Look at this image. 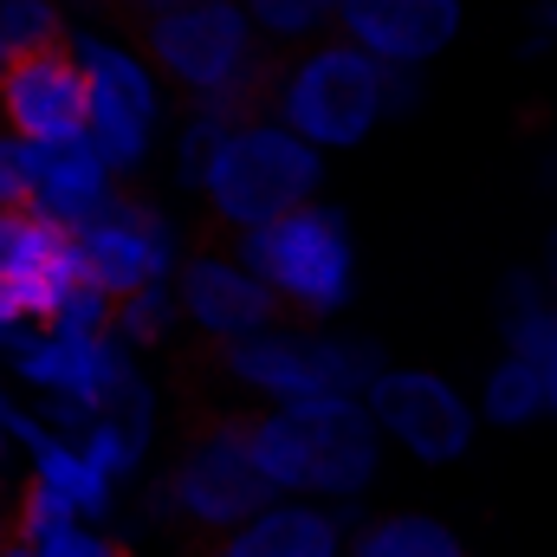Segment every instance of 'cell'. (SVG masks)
<instances>
[{
  "label": "cell",
  "mask_w": 557,
  "mask_h": 557,
  "mask_svg": "<svg viewBox=\"0 0 557 557\" xmlns=\"http://www.w3.org/2000/svg\"><path fill=\"white\" fill-rule=\"evenodd\" d=\"M260 111L278 117L285 131L311 143V149H357L389 111H383V65L350 46L344 33H324L311 46L278 52L267 72V98Z\"/></svg>",
  "instance_id": "5"
},
{
  "label": "cell",
  "mask_w": 557,
  "mask_h": 557,
  "mask_svg": "<svg viewBox=\"0 0 557 557\" xmlns=\"http://www.w3.org/2000/svg\"><path fill=\"white\" fill-rule=\"evenodd\" d=\"M383 370L376 337H350L337 324H298L273 318L267 331H247L234 344H208V376L227 383L234 403L273 409L305 396H363Z\"/></svg>",
  "instance_id": "3"
},
{
  "label": "cell",
  "mask_w": 557,
  "mask_h": 557,
  "mask_svg": "<svg viewBox=\"0 0 557 557\" xmlns=\"http://www.w3.org/2000/svg\"><path fill=\"white\" fill-rule=\"evenodd\" d=\"M175 324H182V305H175V285L169 278H156V285L131 292V298H117V311H111V337L131 344V350H162L175 337Z\"/></svg>",
  "instance_id": "19"
},
{
  "label": "cell",
  "mask_w": 557,
  "mask_h": 557,
  "mask_svg": "<svg viewBox=\"0 0 557 557\" xmlns=\"http://www.w3.org/2000/svg\"><path fill=\"white\" fill-rule=\"evenodd\" d=\"M247 20L260 26V39L292 52V46H311L324 33H337V7L344 0H240Z\"/></svg>",
  "instance_id": "18"
},
{
  "label": "cell",
  "mask_w": 557,
  "mask_h": 557,
  "mask_svg": "<svg viewBox=\"0 0 557 557\" xmlns=\"http://www.w3.org/2000/svg\"><path fill=\"white\" fill-rule=\"evenodd\" d=\"M0 557H52V552H39V545H20V539H7V532H0Z\"/></svg>",
  "instance_id": "26"
},
{
  "label": "cell",
  "mask_w": 557,
  "mask_h": 557,
  "mask_svg": "<svg viewBox=\"0 0 557 557\" xmlns=\"http://www.w3.org/2000/svg\"><path fill=\"white\" fill-rule=\"evenodd\" d=\"M318 188H324V149H311L298 131H285L267 111H253L221 137V156L201 182L208 234L267 227L285 208L318 201Z\"/></svg>",
  "instance_id": "6"
},
{
  "label": "cell",
  "mask_w": 557,
  "mask_h": 557,
  "mask_svg": "<svg viewBox=\"0 0 557 557\" xmlns=\"http://www.w3.org/2000/svg\"><path fill=\"white\" fill-rule=\"evenodd\" d=\"M337 33L376 65H434L460 39V0H344Z\"/></svg>",
  "instance_id": "13"
},
{
  "label": "cell",
  "mask_w": 557,
  "mask_h": 557,
  "mask_svg": "<svg viewBox=\"0 0 557 557\" xmlns=\"http://www.w3.org/2000/svg\"><path fill=\"white\" fill-rule=\"evenodd\" d=\"M0 409H7V403H0ZM0 447H7V416H0Z\"/></svg>",
  "instance_id": "29"
},
{
  "label": "cell",
  "mask_w": 557,
  "mask_h": 557,
  "mask_svg": "<svg viewBox=\"0 0 557 557\" xmlns=\"http://www.w3.org/2000/svg\"><path fill=\"white\" fill-rule=\"evenodd\" d=\"M532 26H539V33H545V39L557 46V0H539V13H532Z\"/></svg>",
  "instance_id": "25"
},
{
  "label": "cell",
  "mask_w": 557,
  "mask_h": 557,
  "mask_svg": "<svg viewBox=\"0 0 557 557\" xmlns=\"http://www.w3.org/2000/svg\"><path fill=\"white\" fill-rule=\"evenodd\" d=\"M539 278L552 285V298H557V221L545 227V247H539Z\"/></svg>",
  "instance_id": "24"
},
{
  "label": "cell",
  "mask_w": 557,
  "mask_h": 557,
  "mask_svg": "<svg viewBox=\"0 0 557 557\" xmlns=\"http://www.w3.org/2000/svg\"><path fill=\"white\" fill-rule=\"evenodd\" d=\"M473 409H480L486 428H532V421H545V383H539V370L519 350H499L493 370L480 376Z\"/></svg>",
  "instance_id": "17"
},
{
  "label": "cell",
  "mask_w": 557,
  "mask_h": 557,
  "mask_svg": "<svg viewBox=\"0 0 557 557\" xmlns=\"http://www.w3.org/2000/svg\"><path fill=\"white\" fill-rule=\"evenodd\" d=\"M13 162L26 175V201L39 214H52L59 227H85L117 201V175L111 162L91 149V137L78 143H26L13 137Z\"/></svg>",
  "instance_id": "14"
},
{
  "label": "cell",
  "mask_w": 557,
  "mask_h": 557,
  "mask_svg": "<svg viewBox=\"0 0 557 557\" xmlns=\"http://www.w3.org/2000/svg\"><path fill=\"white\" fill-rule=\"evenodd\" d=\"M539 182H545V188H552V195H557V156H552V162H545V175H539Z\"/></svg>",
  "instance_id": "27"
},
{
  "label": "cell",
  "mask_w": 557,
  "mask_h": 557,
  "mask_svg": "<svg viewBox=\"0 0 557 557\" xmlns=\"http://www.w3.org/2000/svg\"><path fill=\"white\" fill-rule=\"evenodd\" d=\"M363 409L376 421L383 447H403L421 467H454L473 454L480 434V409L460 383H447L441 370L421 363H383L376 383L363 389Z\"/></svg>",
  "instance_id": "8"
},
{
  "label": "cell",
  "mask_w": 557,
  "mask_h": 557,
  "mask_svg": "<svg viewBox=\"0 0 557 557\" xmlns=\"http://www.w3.org/2000/svg\"><path fill=\"white\" fill-rule=\"evenodd\" d=\"M0 519H7V512H0Z\"/></svg>",
  "instance_id": "30"
},
{
  "label": "cell",
  "mask_w": 557,
  "mask_h": 557,
  "mask_svg": "<svg viewBox=\"0 0 557 557\" xmlns=\"http://www.w3.org/2000/svg\"><path fill=\"white\" fill-rule=\"evenodd\" d=\"M221 545L234 557H344L350 519H344V506H324V499H267Z\"/></svg>",
  "instance_id": "15"
},
{
  "label": "cell",
  "mask_w": 557,
  "mask_h": 557,
  "mask_svg": "<svg viewBox=\"0 0 557 557\" xmlns=\"http://www.w3.org/2000/svg\"><path fill=\"white\" fill-rule=\"evenodd\" d=\"M46 46H72L59 0H0V59L46 52Z\"/></svg>",
  "instance_id": "20"
},
{
  "label": "cell",
  "mask_w": 557,
  "mask_h": 557,
  "mask_svg": "<svg viewBox=\"0 0 557 557\" xmlns=\"http://www.w3.org/2000/svg\"><path fill=\"white\" fill-rule=\"evenodd\" d=\"M227 247L267 278L278 311L298 324H337L357 298V234L331 201H298L267 227L227 234Z\"/></svg>",
  "instance_id": "4"
},
{
  "label": "cell",
  "mask_w": 557,
  "mask_h": 557,
  "mask_svg": "<svg viewBox=\"0 0 557 557\" xmlns=\"http://www.w3.org/2000/svg\"><path fill=\"white\" fill-rule=\"evenodd\" d=\"M169 285H175L182 324H188L201 344H234V337L267 331L273 318H285L278 298L267 292V278L227 247V234H208L201 247H188Z\"/></svg>",
  "instance_id": "10"
},
{
  "label": "cell",
  "mask_w": 557,
  "mask_h": 557,
  "mask_svg": "<svg viewBox=\"0 0 557 557\" xmlns=\"http://www.w3.org/2000/svg\"><path fill=\"white\" fill-rule=\"evenodd\" d=\"M52 557H131L111 532H98V525H72L59 545H52Z\"/></svg>",
  "instance_id": "23"
},
{
  "label": "cell",
  "mask_w": 557,
  "mask_h": 557,
  "mask_svg": "<svg viewBox=\"0 0 557 557\" xmlns=\"http://www.w3.org/2000/svg\"><path fill=\"white\" fill-rule=\"evenodd\" d=\"M201 557H234V552H227V545H221V539H214V545H208V552H201Z\"/></svg>",
  "instance_id": "28"
},
{
  "label": "cell",
  "mask_w": 557,
  "mask_h": 557,
  "mask_svg": "<svg viewBox=\"0 0 557 557\" xmlns=\"http://www.w3.org/2000/svg\"><path fill=\"white\" fill-rule=\"evenodd\" d=\"M72 234H78L85 278L104 285L111 298H131L156 278H175V267H182V240H175L169 214L149 201H131V195H117L98 221H85Z\"/></svg>",
  "instance_id": "11"
},
{
  "label": "cell",
  "mask_w": 557,
  "mask_h": 557,
  "mask_svg": "<svg viewBox=\"0 0 557 557\" xmlns=\"http://www.w3.org/2000/svg\"><path fill=\"white\" fill-rule=\"evenodd\" d=\"M0 111L26 143H78L91 117V78L72 46L0 59Z\"/></svg>",
  "instance_id": "12"
},
{
  "label": "cell",
  "mask_w": 557,
  "mask_h": 557,
  "mask_svg": "<svg viewBox=\"0 0 557 557\" xmlns=\"http://www.w3.org/2000/svg\"><path fill=\"white\" fill-rule=\"evenodd\" d=\"M267 499H278L267 486V473L253 467L247 447V409H214L208 421H195V434L182 441V454L169 460L162 486H156V512L195 539H227L240 532Z\"/></svg>",
  "instance_id": "7"
},
{
  "label": "cell",
  "mask_w": 557,
  "mask_h": 557,
  "mask_svg": "<svg viewBox=\"0 0 557 557\" xmlns=\"http://www.w3.org/2000/svg\"><path fill=\"white\" fill-rule=\"evenodd\" d=\"M344 557H473L441 512H370L350 525Z\"/></svg>",
  "instance_id": "16"
},
{
  "label": "cell",
  "mask_w": 557,
  "mask_h": 557,
  "mask_svg": "<svg viewBox=\"0 0 557 557\" xmlns=\"http://www.w3.org/2000/svg\"><path fill=\"white\" fill-rule=\"evenodd\" d=\"M227 131H234V117H221V111H195V117L182 124V137H175V182H182L188 195H201V182H208V169H214Z\"/></svg>",
  "instance_id": "22"
},
{
  "label": "cell",
  "mask_w": 557,
  "mask_h": 557,
  "mask_svg": "<svg viewBox=\"0 0 557 557\" xmlns=\"http://www.w3.org/2000/svg\"><path fill=\"white\" fill-rule=\"evenodd\" d=\"M247 447L278 499L350 506L383 473V434L363 396H305V403L247 409Z\"/></svg>",
  "instance_id": "1"
},
{
  "label": "cell",
  "mask_w": 557,
  "mask_h": 557,
  "mask_svg": "<svg viewBox=\"0 0 557 557\" xmlns=\"http://www.w3.org/2000/svg\"><path fill=\"white\" fill-rule=\"evenodd\" d=\"M499 350H519V357L539 370V383H545V416L557 421V298H545L532 318H519V324L499 337Z\"/></svg>",
  "instance_id": "21"
},
{
  "label": "cell",
  "mask_w": 557,
  "mask_h": 557,
  "mask_svg": "<svg viewBox=\"0 0 557 557\" xmlns=\"http://www.w3.org/2000/svg\"><path fill=\"white\" fill-rule=\"evenodd\" d=\"M131 33H137V52L156 65V78L182 91L195 111H221L234 124L260 111L278 46L260 39L240 0H175Z\"/></svg>",
  "instance_id": "2"
},
{
  "label": "cell",
  "mask_w": 557,
  "mask_h": 557,
  "mask_svg": "<svg viewBox=\"0 0 557 557\" xmlns=\"http://www.w3.org/2000/svg\"><path fill=\"white\" fill-rule=\"evenodd\" d=\"M78 65L91 78L85 137L111 162V175H137L143 156H149V137H156V117H162L156 65L131 46H111V39H78Z\"/></svg>",
  "instance_id": "9"
}]
</instances>
